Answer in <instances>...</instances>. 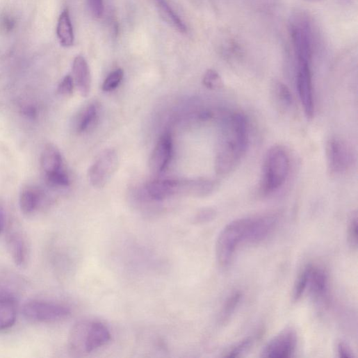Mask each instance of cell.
I'll return each mask as SVG.
<instances>
[{
    "label": "cell",
    "mask_w": 358,
    "mask_h": 358,
    "mask_svg": "<svg viewBox=\"0 0 358 358\" xmlns=\"http://www.w3.org/2000/svg\"><path fill=\"white\" fill-rule=\"evenodd\" d=\"M202 83L210 90H218L222 88L223 82L220 74L214 70L210 69L204 73Z\"/></svg>",
    "instance_id": "83f0119b"
},
{
    "label": "cell",
    "mask_w": 358,
    "mask_h": 358,
    "mask_svg": "<svg viewBox=\"0 0 358 358\" xmlns=\"http://www.w3.org/2000/svg\"><path fill=\"white\" fill-rule=\"evenodd\" d=\"M216 216V211L212 208H205L200 210L195 215V223H206L213 220Z\"/></svg>",
    "instance_id": "1f68e13d"
},
{
    "label": "cell",
    "mask_w": 358,
    "mask_h": 358,
    "mask_svg": "<svg viewBox=\"0 0 358 358\" xmlns=\"http://www.w3.org/2000/svg\"><path fill=\"white\" fill-rule=\"evenodd\" d=\"M23 314L31 322L51 323L65 320L71 314V311L60 304L32 300L24 304Z\"/></svg>",
    "instance_id": "8992f818"
},
{
    "label": "cell",
    "mask_w": 358,
    "mask_h": 358,
    "mask_svg": "<svg viewBox=\"0 0 358 358\" xmlns=\"http://www.w3.org/2000/svg\"><path fill=\"white\" fill-rule=\"evenodd\" d=\"M220 133L215 160L218 175L224 177L240 165L250 145V125L242 112L225 111L220 117Z\"/></svg>",
    "instance_id": "6da1fadb"
},
{
    "label": "cell",
    "mask_w": 358,
    "mask_h": 358,
    "mask_svg": "<svg viewBox=\"0 0 358 358\" xmlns=\"http://www.w3.org/2000/svg\"><path fill=\"white\" fill-rule=\"evenodd\" d=\"M57 36L62 47L68 48L74 44V35L73 27L67 9L61 13L58 19Z\"/></svg>",
    "instance_id": "44dd1931"
},
{
    "label": "cell",
    "mask_w": 358,
    "mask_h": 358,
    "mask_svg": "<svg viewBox=\"0 0 358 358\" xmlns=\"http://www.w3.org/2000/svg\"><path fill=\"white\" fill-rule=\"evenodd\" d=\"M99 114L96 103H90L81 109L76 115L74 121V129L76 133H82L95 127L97 122Z\"/></svg>",
    "instance_id": "ac0fdd59"
},
{
    "label": "cell",
    "mask_w": 358,
    "mask_h": 358,
    "mask_svg": "<svg viewBox=\"0 0 358 358\" xmlns=\"http://www.w3.org/2000/svg\"><path fill=\"white\" fill-rule=\"evenodd\" d=\"M154 1L164 15L166 16L167 19L172 22L173 26L180 33H186L187 32V28L185 24L172 10L166 0H154Z\"/></svg>",
    "instance_id": "603a6c76"
},
{
    "label": "cell",
    "mask_w": 358,
    "mask_h": 358,
    "mask_svg": "<svg viewBox=\"0 0 358 358\" xmlns=\"http://www.w3.org/2000/svg\"><path fill=\"white\" fill-rule=\"evenodd\" d=\"M348 243L353 249L357 247V213L352 215L348 227Z\"/></svg>",
    "instance_id": "f546056e"
},
{
    "label": "cell",
    "mask_w": 358,
    "mask_h": 358,
    "mask_svg": "<svg viewBox=\"0 0 358 358\" xmlns=\"http://www.w3.org/2000/svg\"><path fill=\"white\" fill-rule=\"evenodd\" d=\"M17 313L15 297L10 293H0V332L8 330L15 325Z\"/></svg>",
    "instance_id": "4fadbf2b"
},
{
    "label": "cell",
    "mask_w": 358,
    "mask_h": 358,
    "mask_svg": "<svg viewBox=\"0 0 358 358\" xmlns=\"http://www.w3.org/2000/svg\"><path fill=\"white\" fill-rule=\"evenodd\" d=\"M42 200L41 191L34 187L24 188L19 198V205L22 211L26 215L33 213L40 205Z\"/></svg>",
    "instance_id": "ffe728a7"
},
{
    "label": "cell",
    "mask_w": 358,
    "mask_h": 358,
    "mask_svg": "<svg viewBox=\"0 0 358 358\" xmlns=\"http://www.w3.org/2000/svg\"><path fill=\"white\" fill-rule=\"evenodd\" d=\"M147 193L150 199L160 202L179 195V181L155 179L147 185Z\"/></svg>",
    "instance_id": "2e32d148"
},
{
    "label": "cell",
    "mask_w": 358,
    "mask_h": 358,
    "mask_svg": "<svg viewBox=\"0 0 358 358\" xmlns=\"http://www.w3.org/2000/svg\"><path fill=\"white\" fill-rule=\"evenodd\" d=\"M298 337L291 329L284 330L270 340L261 352L263 357H290L295 351Z\"/></svg>",
    "instance_id": "30bf717a"
},
{
    "label": "cell",
    "mask_w": 358,
    "mask_h": 358,
    "mask_svg": "<svg viewBox=\"0 0 358 358\" xmlns=\"http://www.w3.org/2000/svg\"><path fill=\"white\" fill-rule=\"evenodd\" d=\"M326 159L330 174L339 176L352 168L355 157L352 147L345 140L332 138L326 145Z\"/></svg>",
    "instance_id": "5b68a950"
},
{
    "label": "cell",
    "mask_w": 358,
    "mask_h": 358,
    "mask_svg": "<svg viewBox=\"0 0 358 358\" xmlns=\"http://www.w3.org/2000/svg\"><path fill=\"white\" fill-rule=\"evenodd\" d=\"M111 339V333L102 323L82 320L70 330L68 337L70 352L75 356H83L106 345Z\"/></svg>",
    "instance_id": "7a4b0ae2"
},
{
    "label": "cell",
    "mask_w": 358,
    "mask_h": 358,
    "mask_svg": "<svg viewBox=\"0 0 358 358\" xmlns=\"http://www.w3.org/2000/svg\"><path fill=\"white\" fill-rule=\"evenodd\" d=\"M72 74L79 92L83 97H88L91 89V74L88 64L83 56H78L74 58Z\"/></svg>",
    "instance_id": "5bb4252c"
},
{
    "label": "cell",
    "mask_w": 358,
    "mask_h": 358,
    "mask_svg": "<svg viewBox=\"0 0 358 358\" xmlns=\"http://www.w3.org/2000/svg\"><path fill=\"white\" fill-rule=\"evenodd\" d=\"M173 145L172 137L165 133L158 140L149 161V168L152 174L163 173L168 166L172 156Z\"/></svg>",
    "instance_id": "8fae6325"
},
{
    "label": "cell",
    "mask_w": 358,
    "mask_h": 358,
    "mask_svg": "<svg viewBox=\"0 0 358 358\" xmlns=\"http://www.w3.org/2000/svg\"><path fill=\"white\" fill-rule=\"evenodd\" d=\"M249 220V218H245L234 220L226 225L218 235L215 255L222 268L229 266L241 245L247 244Z\"/></svg>",
    "instance_id": "277c9868"
},
{
    "label": "cell",
    "mask_w": 358,
    "mask_h": 358,
    "mask_svg": "<svg viewBox=\"0 0 358 358\" xmlns=\"http://www.w3.org/2000/svg\"><path fill=\"white\" fill-rule=\"evenodd\" d=\"M118 167L119 157L117 152L114 149H105L90 168V183L96 188H104L116 172Z\"/></svg>",
    "instance_id": "ba28073f"
},
{
    "label": "cell",
    "mask_w": 358,
    "mask_h": 358,
    "mask_svg": "<svg viewBox=\"0 0 358 358\" xmlns=\"http://www.w3.org/2000/svg\"><path fill=\"white\" fill-rule=\"evenodd\" d=\"M311 268V265L306 266L299 275L293 288V297L295 301H298L308 288Z\"/></svg>",
    "instance_id": "d4e9b609"
},
{
    "label": "cell",
    "mask_w": 358,
    "mask_h": 358,
    "mask_svg": "<svg viewBox=\"0 0 358 358\" xmlns=\"http://www.w3.org/2000/svg\"><path fill=\"white\" fill-rule=\"evenodd\" d=\"M7 246L15 263L24 268L29 259V247L26 236L18 228L10 229L7 235Z\"/></svg>",
    "instance_id": "7c38bea8"
},
{
    "label": "cell",
    "mask_w": 358,
    "mask_h": 358,
    "mask_svg": "<svg viewBox=\"0 0 358 358\" xmlns=\"http://www.w3.org/2000/svg\"><path fill=\"white\" fill-rule=\"evenodd\" d=\"M7 213L5 204L0 200V234L3 233L6 226Z\"/></svg>",
    "instance_id": "e575fe53"
},
{
    "label": "cell",
    "mask_w": 358,
    "mask_h": 358,
    "mask_svg": "<svg viewBox=\"0 0 358 358\" xmlns=\"http://www.w3.org/2000/svg\"><path fill=\"white\" fill-rule=\"evenodd\" d=\"M328 276L326 272L318 267L312 266L308 288L316 300L323 299L328 291Z\"/></svg>",
    "instance_id": "d6986e66"
},
{
    "label": "cell",
    "mask_w": 358,
    "mask_h": 358,
    "mask_svg": "<svg viewBox=\"0 0 358 358\" xmlns=\"http://www.w3.org/2000/svg\"><path fill=\"white\" fill-rule=\"evenodd\" d=\"M88 3L92 15L97 19L101 18L104 13L103 0H88Z\"/></svg>",
    "instance_id": "d6a6232c"
},
{
    "label": "cell",
    "mask_w": 358,
    "mask_h": 358,
    "mask_svg": "<svg viewBox=\"0 0 358 358\" xmlns=\"http://www.w3.org/2000/svg\"><path fill=\"white\" fill-rule=\"evenodd\" d=\"M48 183L54 187L67 188L70 184V177L65 170L46 178Z\"/></svg>",
    "instance_id": "f1b7e54d"
},
{
    "label": "cell",
    "mask_w": 358,
    "mask_h": 358,
    "mask_svg": "<svg viewBox=\"0 0 358 358\" xmlns=\"http://www.w3.org/2000/svg\"><path fill=\"white\" fill-rule=\"evenodd\" d=\"M256 339L254 336H249L241 342L237 343L227 351L225 357H237L247 352L254 345Z\"/></svg>",
    "instance_id": "484cf974"
},
{
    "label": "cell",
    "mask_w": 358,
    "mask_h": 358,
    "mask_svg": "<svg viewBox=\"0 0 358 358\" xmlns=\"http://www.w3.org/2000/svg\"><path fill=\"white\" fill-rule=\"evenodd\" d=\"M291 35L297 62L312 63L313 33L309 22L300 17L291 24Z\"/></svg>",
    "instance_id": "52a82bcc"
},
{
    "label": "cell",
    "mask_w": 358,
    "mask_h": 358,
    "mask_svg": "<svg viewBox=\"0 0 358 358\" xmlns=\"http://www.w3.org/2000/svg\"><path fill=\"white\" fill-rule=\"evenodd\" d=\"M24 114L29 117H35L37 115V110L33 106H28L24 108Z\"/></svg>",
    "instance_id": "d590c367"
},
{
    "label": "cell",
    "mask_w": 358,
    "mask_h": 358,
    "mask_svg": "<svg viewBox=\"0 0 358 358\" xmlns=\"http://www.w3.org/2000/svg\"><path fill=\"white\" fill-rule=\"evenodd\" d=\"M124 77V71L119 68L111 72L104 80L101 88L104 92L115 89L121 83Z\"/></svg>",
    "instance_id": "4316f807"
},
{
    "label": "cell",
    "mask_w": 358,
    "mask_h": 358,
    "mask_svg": "<svg viewBox=\"0 0 358 358\" xmlns=\"http://www.w3.org/2000/svg\"><path fill=\"white\" fill-rule=\"evenodd\" d=\"M291 170L288 151L282 145H275L268 151L261 172L259 191L269 196L279 190L285 184Z\"/></svg>",
    "instance_id": "3957f363"
},
{
    "label": "cell",
    "mask_w": 358,
    "mask_h": 358,
    "mask_svg": "<svg viewBox=\"0 0 358 358\" xmlns=\"http://www.w3.org/2000/svg\"><path fill=\"white\" fill-rule=\"evenodd\" d=\"M271 93L278 108L283 111L291 108L293 99L289 88L286 84L282 81H275L272 86Z\"/></svg>",
    "instance_id": "7402d4cb"
},
{
    "label": "cell",
    "mask_w": 358,
    "mask_h": 358,
    "mask_svg": "<svg viewBox=\"0 0 358 358\" xmlns=\"http://www.w3.org/2000/svg\"><path fill=\"white\" fill-rule=\"evenodd\" d=\"M41 168L46 178L64 170L61 153L56 145L48 144L44 148Z\"/></svg>",
    "instance_id": "e0dca14e"
},
{
    "label": "cell",
    "mask_w": 358,
    "mask_h": 358,
    "mask_svg": "<svg viewBox=\"0 0 358 358\" xmlns=\"http://www.w3.org/2000/svg\"><path fill=\"white\" fill-rule=\"evenodd\" d=\"M336 348L340 357L352 358L354 357L350 348L345 343L339 342Z\"/></svg>",
    "instance_id": "836d02e7"
},
{
    "label": "cell",
    "mask_w": 358,
    "mask_h": 358,
    "mask_svg": "<svg viewBox=\"0 0 358 358\" xmlns=\"http://www.w3.org/2000/svg\"><path fill=\"white\" fill-rule=\"evenodd\" d=\"M243 299V293L240 291L233 293L225 301L220 313V320L222 323H227L234 314L238 304Z\"/></svg>",
    "instance_id": "cb8c5ba5"
},
{
    "label": "cell",
    "mask_w": 358,
    "mask_h": 358,
    "mask_svg": "<svg viewBox=\"0 0 358 358\" xmlns=\"http://www.w3.org/2000/svg\"><path fill=\"white\" fill-rule=\"evenodd\" d=\"M307 1L312 2V3H319L323 1V0H307Z\"/></svg>",
    "instance_id": "8d00e7d4"
},
{
    "label": "cell",
    "mask_w": 358,
    "mask_h": 358,
    "mask_svg": "<svg viewBox=\"0 0 358 358\" xmlns=\"http://www.w3.org/2000/svg\"><path fill=\"white\" fill-rule=\"evenodd\" d=\"M217 188V182L209 179L197 178L181 181V195L206 197L213 194Z\"/></svg>",
    "instance_id": "9a60e30c"
},
{
    "label": "cell",
    "mask_w": 358,
    "mask_h": 358,
    "mask_svg": "<svg viewBox=\"0 0 358 358\" xmlns=\"http://www.w3.org/2000/svg\"><path fill=\"white\" fill-rule=\"evenodd\" d=\"M296 86L304 113L307 118L311 119L315 104L311 63L297 62Z\"/></svg>",
    "instance_id": "9c48e42d"
},
{
    "label": "cell",
    "mask_w": 358,
    "mask_h": 358,
    "mask_svg": "<svg viewBox=\"0 0 358 358\" xmlns=\"http://www.w3.org/2000/svg\"><path fill=\"white\" fill-rule=\"evenodd\" d=\"M74 82L71 75L65 76L58 85L57 92L63 97H70L72 95Z\"/></svg>",
    "instance_id": "4dcf8cb0"
}]
</instances>
